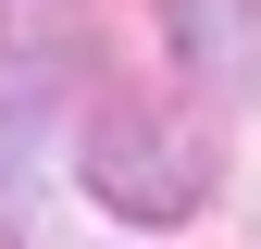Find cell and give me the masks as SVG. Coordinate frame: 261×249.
<instances>
[{
  "instance_id": "cell-2",
  "label": "cell",
  "mask_w": 261,
  "mask_h": 249,
  "mask_svg": "<svg viewBox=\"0 0 261 249\" xmlns=\"http://www.w3.org/2000/svg\"><path fill=\"white\" fill-rule=\"evenodd\" d=\"M38 25H13L0 38V237L25 225V200H38V175H50V100L62 87H38Z\"/></svg>"
},
{
  "instance_id": "cell-3",
  "label": "cell",
  "mask_w": 261,
  "mask_h": 249,
  "mask_svg": "<svg viewBox=\"0 0 261 249\" xmlns=\"http://www.w3.org/2000/svg\"><path fill=\"white\" fill-rule=\"evenodd\" d=\"M174 50H187V75L212 100L261 87V0H174Z\"/></svg>"
},
{
  "instance_id": "cell-1",
  "label": "cell",
  "mask_w": 261,
  "mask_h": 249,
  "mask_svg": "<svg viewBox=\"0 0 261 249\" xmlns=\"http://www.w3.org/2000/svg\"><path fill=\"white\" fill-rule=\"evenodd\" d=\"M87 187H100L112 212H137V225H187L199 212V187H212V162H199V137H187L174 112H100V137H87Z\"/></svg>"
}]
</instances>
